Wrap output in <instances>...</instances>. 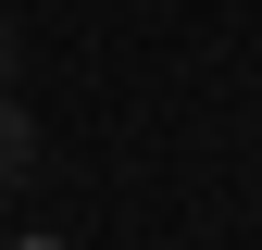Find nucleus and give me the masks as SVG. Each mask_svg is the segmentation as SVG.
I'll return each instance as SVG.
<instances>
[{"instance_id": "obj_1", "label": "nucleus", "mask_w": 262, "mask_h": 250, "mask_svg": "<svg viewBox=\"0 0 262 250\" xmlns=\"http://www.w3.org/2000/svg\"><path fill=\"white\" fill-rule=\"evenodd\" d=\"M25 175H38V125H25V100L0 88V200H13Z\"/></svg>"}, {"instance_id": "obj_2", "label": "nucleus", "mask_w": 262, "mask_h": 250, "mask_svg": "<svg viewBox=\"0 0 262 250\" xmlns=\"http://www.w3.org/2000/svg\"><path fill=\"white\" fill-rule=\"evenodd\" d=\"M13 62H25V25H13V13H0V88H13Z\"/></svg>"}, {"instance_id": "obj_3", "label": "nucleus", "mask_w": 262, "mask_h": 250, "mask_svg": "<svg viewBox=\"0 0 262 250\" xmlns=\"http://www.w3.org/2000/svg\"><path fill=\"white\" fill-rule=\"evenodd\" d=\"M25 250H50V238H25Z\"/></svg>"}]
</instances>
